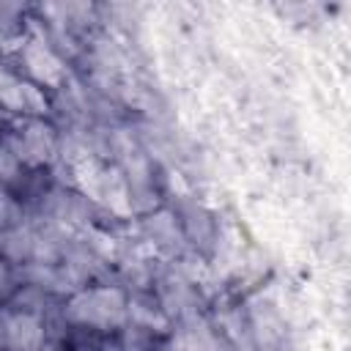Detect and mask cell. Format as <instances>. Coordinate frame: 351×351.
Instances as JSON below:
<instances>
[{
	"mask_svg": "<svg viewBox=\"0 0 351 351\" xmlns=\"http://www.w3.org/2000/svg\"><path fill=\"white\" fill-rule=\"evenodd\" d=\"M66 318L71 324L110 329V326H118L126 318V299L118 288L77 291L71 296V302L66 304Z\"/></svg>",
	"mask_w": 351,
	"mask_h": 351,
	"instance_id": "6da1fadb",
	"label": "cell"
},
{
	"mask_svg": "<svg viewBox=\"0 0 351 351\" xmlns=\"http://www.w3.org/2000/svg\"><path fill=\"white\" fill-rule=\"evenodd\" d=\"M3 343L11 351H33L44 346V324L33 313H14L3 318Z\"/></svg>",
	"mask_w": 351,
	"mask_h": 351,
	"instance_id": "7a4b0ae2",
	"label": "cell"
},
{
	"mask_svg": "<svg viewBox=\"0 0 351 351\" xmlns=\"http://www.w3.org/2000/svg\"><path fill=\"white\" fill-rule=\"evenodd\" d=\"M22 55H25V63H27V69H30V74H33L36 80L49 82V85H58V82H60V60H58L44 44L30 41Z\"/></svg>",
	"mask_w": 351,
	"mask_h": 351,
	"instance_id": "3957f363",
	"label": "cell"
},
{
	"mask_svg": "<svg viewBox=\"0 0 351 351\" xmlns=\"http://www.w3.org/2000/svg\"><path fill=\"white\" fill-rule=\"evenodd\" d=\"M22 143H25V151H27V165H38L44 159L52 156L55 151V134L49 126H44L41 121H33L25 134H22Z\"/></svg>",
	"mask_w": 351,
	"mask_h": 351,
	"instance_id": "277c9868",
	"label": "cell"
},
{
	"mask_svg": "<svg viewBox=\"0 0 351 351\" xmlns=\"http://www.w3.org/2000/svg\"><path fill=\"white\" fill-rule=\"evenodd\" d=\"M33 244H36V236L27 228H22V225H16L11 230H0V250L11 261H27V258H33Z\"/></svg>",
	"mask_w": 351,
	"mask_h": 351,
	"instance_id": "5b68a950",
	"label": "cell"
},
{
	"mask_svg": "<svg viewBox=\"0 0 351 351\" xmlns=\"http://www.w3.org/2000/svg\"><path fill=\"white\" fill-rule=\"evenodd\" d=\"M126 315L140 326V329H151V332H165L167 329V318L154 310V307H145L140 302H129L126 304Z\"/></svg>",
	"mask_w": 351,
	"mask_h": 351,
	"instance_id": "8992f818",
	"label": "cell"
},
{
	"mask_svg": "<svg viewBox=\"0 0 351 351\" xmlns=\"http://www.w3.org/2000/svg\"><path fill=\"white\" fill-rule=\"evenodd\" d=\"M19 225V206L0 192V230H11Z\"/></svg>",
	"mask_w": 351,
	"mask_h": 351,
	"instance_id": "52a82bcc",
	"label": "cell"
},
{
	"mask_svg": "<svg viewBox=\"0 0 351 351\" xmlns=\"http://www.w3.org/2000/svg\"><path fill=\"white\" fill-rule=\"evenodd\" d=\"M22 110H30V112H47V99L38 88L22 82Z\"/></svg>",
	"mask_w": 351,
	"mask_h": 351,
	"instance_id": "ba28073f",
	"label": "cell"
},
{
	"mask_svg": "<svg viewBox=\"0 0 351 351\" xmlns=\"http://www.w3.org/2000/svg\"><path fill=\"white\" fill-rule=\"evenodd\" d=\"M19 170V159L11 154L5 143H0V178H14Z\"/></svg>",
	"mask_w": 351,
	"mask_h": 351,
	"instance_id": "9c48e42d",
	"label": "cell"
},
{
	"mask_svg": "<svg viewBox=\"0 0 351 351\" xmlns=\"http://www.w3.org/2000/svg\"><path fill=\"white\" fill-rule=\"evenodd\" d=\"M8 288H11V271L0 263V293H5Z\"/></svg>",
	"mask_w": 351,
	"mask_h": 351,
	"instance_id": "30bf717a",
	"label": "cell"
},
{
	"mask_svg": "<svg viewBox=\"0 0 351 351\" xmlns=\"http://www.w3.org/2000/svg\"><path fill=\"white\" fill-rule=\"evenodd\" d=\"M33 351H55V346H47V343H44V346H38V348H33Z\"/></svg>",
	"mask_w": 351,
	"mask_h": 351,
	"instance_id": "8fae6325",
	"label": "cell"
},
{
	"mask_svg": "<svg viewBox=\"0 0 351 351\" xmlns=\"http://www.w3.org/2000/svg\"><path fill=\"white\" fill-rule=\"evenodd\" d=\"M0 346H3V321H0Z\"/></svg>",
	"mask_w": 351,
	"mask_h": 351,
	"instance_id": "7c38bea8",
	"label": "cell"
}]
</instances>
